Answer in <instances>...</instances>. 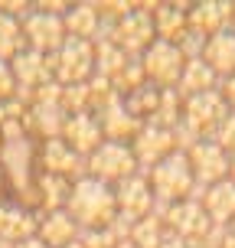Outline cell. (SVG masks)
Instances as JSON below:
<instances>
[{
  "label": "cell",
  "instance_id": "obj_30",
  "mask_svg": "<svg viewBox=\"0 0 235 248\" xmlns=\"http://www.w3.org/2000/svg\"><path fill=\"white\" fill-rule=\"evenodd\" d=\"M209 140H216V144H219L229 157H235V114L232 111H229V118L216 127V134H212Z\"/></svg>",
  "mask_w": 235,
  "mask_h": 248
},
{
  "label": "cell",
  "instance_id": "obj_22",
  "mask_svg": "<svg viewBox=\"0 0 235 248\" xmlns=\"http://www.w3.org/2000/svg\"><path fill=\"white\" fill-rule=\"evenodd\" d=\"M62 23H65V36H72V39H88V43H95L98 33H101V16H98V7H95V3L65 7Z\"/></svg>",
  "mask_w": 235,
  "mask_h": 248
},
{
  "label": "cell",
  "instance_id": "obj_28",
  "mask_svg": "<svg viewBox=\"0 0 235 248\" xmlns=\"http://www.w3.org/2000/svg\"><path fill=\"white\" fill-rule=\"evenodd\" d=\"M26 39H23V26L16 23V16H10V13L0 10V59L10 62L16 59L20 52H23Z\"/></svg>",
  "mask_w": 235,
  "mask_h": 248
},
{
  "label": "cell",
  "instance_id": "obj_2",
  "mask_svg": "<svg viewBox=\"0 0 235 248\" xmlns=\"http://www.w3.org/2000/svg\"><path fill=\"white\" fill-rule=\"evenodd\" d=\"M147 183H150V189H154V199H157V206H154L157 216H160L167 206H176V202H183V199L196 196V180H193L189 160H186V154H180V150H173L170 157H163L157 167H150Z\"/></svg>",
  "mask_w": 235,
  "mask_h": 248
},
{
  "label": "cell",
  "instance_id": "obj_38",
  "mask_svg": "<svg viewBox=\"0 0 235 248\" xmlns=\"http://www.w3.org/2000/svg\"><path fill=\"white\" fill-rule=\"evenodd\" d=\"M118 248H137V245L131 242V238H127V242H118Z\"/></svg>",
  "mask_w": 235,
  "mask_h": 248
},
{
  "label": "cell",
  "instance_id": "obj_8",
  "mask_svg": "<svg viewBox=\"0 0 235 248\" xmlns=\"http://www.w3.org/2000/svg\"><path fill=\"white\" fill-rule=\"evenodd\" d=\"M108 39H111L118 49H124L127 56H144V52L150 49V43L157 39L150 7H134L124 20H118V23L111 26V36Z\"/></svg>",
  "mask_w": 235,
  "mask_h": 248
},
{
  "label": "cell",
  "instance_id": "obj_41",
  "mask_svg": "<svg viewBox=\"0 0 235 248\" xmlns=\"http://www.w3.org/2000/svg\"><path fill=\"white\" fill-rule=\"evenodd\" d=\"M0 189H3V173H0Z\"/></svg>",
  "mask_w": 235,
  "mask_h": 248
},
{
  "label": "cell",
  "instance_id": "obj_27",
  "mask_svg": "<svg viewBox=\"0 0 235 248\" xmlns=\"http://www.w3.org/2000/svg\"><path fill=\"white\" fill-rule=\"evenodd\" d=\"M167 235H170V232H167V225H163V219L157 216V212L137 219L134 229H131V242H134L137 248H160Z\"/></svg>",
  "mask_w": 235,
  "mask_h": 248
},
{
  "label": "cell",
  "instance_id": "obj_33",
  "mask_svg": "<svg viewBox=\"0 0 235 248\" xmlns=\"http://www.w3.org/2000/svg\"><path fill=\"white\" fill-rule=\"evenodd\" d=\"M219 92H222V98H225V105H229V111L235 114V75L219 82Z\"/></svg>",
  "mask_w": 235,
  "mask_h": 248
},
{
  "label": "cell",
  "instance_id": "obj_14",
  "mask_svg": "<svg viewBox=\"0 0 235 248\" xmlns=\"http://www.w3.org/2000/svg\"><path fill=\"white\" fill-rule=\"evenodd\" d=\"M62 140L78 154V157H92L95 150L105 144V134H101V124L92 111H78L65 118V127H62Z\"/></svg>",
  "mask_w": 235,
  "mask_h": 248
},
{
  "label": "cell",
  "instance_id": "obj_26",
  "mask_svg": "<svg viewBox=\"0 0 235 248\" xmlns=\"http://www.w3.org/2000/svg\"><path fill=\"white\" fill-rule=\"evenodd\" d=\"M160 95H163L160 88L147 82V85H141L137 92H131V95L121 98V101H124V108L134 114L137 121L147 124V121H154V114H157V108H160Z\"/></svg>",
  "mask_w": 235,
  "mask_h": 248
},
{
  "label": "cell",
  "instance_id": "obj_35",
  "mask_svg": "<svg viewBox=\"0 0 235 248\" xmlns=\"http://www.w3.org/2000/svg\"><path fill=\"white\" fill-rule=\"evenodd\" d=\"M160 248H189V245H186L183 238H176V235H167V238H163V245H160Z\"/></svg>",
  "mask_w": 235,
  "mask_h": 248
},
{
  "label": "cell",
  "instance_id": "obj_3",
  "mask_svg": "<svg viewBox=\"0 0 235 248\" xmlns=\"http://www.w3.org/2000/svg\"><path fill=\"white\" fill-rule=\"evenodd\" d=\"M141 173V167L134 160V150L131 144H118V140H105L92 157L85 160V176L101 180L108 186H118L121 180Z\"/></svg>",
  "mask_w": 235,
  "mask_h": 248
},
{
  "label": "cell",
  "instance_id": "obj_24",
  "mask_svg": "<svg viewBox=\"0 0 235 248\" xmlns=\"http://www.w3.org/2000/svg\"><path fill=\"white\" fill-rule=\"evenodd\" d=\"M212 88H219L216 72H212L203 59H186V69H183V75H180L176 92H180L183 98H193V95H203V92H212Z\"/></svg>",
  "mask_w": 235,
  "mask_h": 248
},
{
  "label": "cell",
  "instance_id": "obj_6",
  "mask_svg": "<svg viewBox=\"0 0 235 248\" xmlns=\"http://www.w3.org/2000/svg\"><path fill=\"white\" fill-rule=\"evenodd\" d=\"M163 225H167V232L176 238H183L189 248H199L206 242V235L212 232V222L206 209L199 206V199H183V202H176V206H167L160 212Z\"/></svg>",
  "mask_w": 235,
  "mask_h": 248
},
{
  "label": "cell",
  "instance_id": "obj_20",
  "mask_svg": "<svg viewBox=\"0 0 235 248\" xmlns=\"http://www.w3.org/2000/svg\"><path fill=\"white\" fill-rule=\"evenodd\" d=\"M199 59L216 72L219 82H222V78H232L235 75V30H222V33L209 36Z\"/></svg>",
  "mask_w": 235,
  "mask_h": 248
},
{
  "label": "cell",
  "instance_id": "obj_19",
  "mask_svg": "<svg viewBox=\"0 0 235 248\" xmlns=\"http://www.w3.org/2000/svg\"><path fill=\"white\" fill-rule=\"evenodd\" d=\"M78 235H82V229L75 225V219L65 209L46 212L36 225V238L46 248H65V245H72V242H78Z\"/></svg>",
  "mask_w": 235,
  "mask_h": 248
},
{
  "label": "cell",
  "instance_id": "obj_29",
  "mask_svg": "<svg viewBox=\"0 0 235 248\" xmlns=\"http://www.w3.org/2000/svg\"><path fill=\"white\" fill-rule=\"evenodd\" d=\"M69 193H72V183H69V180H62V176H49V173L39 176V199H43L46 212L65 209Z\"/></svg>",
  "mask_w": 235,
  "mask_h": 248
},
{
  "label": "cell",
  "instance_id": "obj_12",
  "mask_svg": "<svg viewBox=\"0 0 235 248\" xmlns=\"http://www.w3.org/2000/svg\"><path fill=\"white\" fill-rule=\"evenodd\" d=\"M114 202H118V212L127 216V219H134V222L150 216L154 206H157V199H154V189L147 183V173H134L127 180H121L114 186Z\"/></svg>",
  "mask_w": 235,
  "mask_h": 248
},
{
  "label": "cell",
  "instance_id": "obj_11",
  "mask_svg": "<svg viewBox=\"0 0 235 248\" xmlns=\"http://www.w3.org/2000/svg\"><path fill=\"white\" fill-rule=\"evenodd\" d=\"M131 150H134V160L141 167V173H147L150 167H157L176 147H173V134L167 127H160V124H144L134 134V140H131Z\"/></svg>",
  "mask_w": 235,
  "mask_h": 248
},
{
  "label": "cell",
  "instance_id": "obj_10",
  "mask_svg": "<svg viewBox=\"0 0 235 248\" xmlns=\"http://www.w3.org/2000/svg\"><path fill=\"white\" fill-rule=\"evenodd\" d=\"M186 160H189V170H193V180H196L199 189H206L212 183H222L229 180V154H225L216 140H199L196 147L186 154Z\"/></svg>",
  "mask_w": 235,
  "mask_h": 248
},
{
  "label": "cell",
  "instance_id": "obj_37",
  "mask_svg": "<svg viewBox=\"0 0 235 248\" xmlns=\"http://www.w3.org/2000/svg\"><path fill=\"white\" fill-rule=\"evenodd\" d=\"M229 180H232V183H235V157H232V160H229Z\"/></svg>",
  "mask_w": 235,
  "mask_h": 248
},
{
  "label": "cell",
  "instance_id": "obj_1",
  "mask_svg": "<svg viewBox=\"0 0 235 248\" xmlns=\"http://www.w3.org/2000/svg\"><path fill=\"white\" fill-rule=\"evenodd\" d=\"M65 212L75 219V225L82 232H95V229H111V222L118 219V202H114V186L82 176L72 183Z\"/></svg>",
  "mask_w": 235,
  "mask_h": 248
},
{
  "label": "cell",
  "instance_id": "obj_32",
  "mask_svg": "<svg viewBox=\"0 0 235 248\" xmlns=\"http://www.w3.org/2000/svg\"><path fill=\"white\" fill-rule=\"evenodd\" d=\"M13 95H16V78H13V69H10V62L0 59V105H3V101H10Z\"/></svg>",
  "mask_w": 235,
  "mask_h": 248
},
{
  "label": "cell",
  "instance_id": "obj_40",
  "mask_svg": "<svg viewBox=\"0 0 235 248\" xmlns=\"http://www.w3.org/2000/svg\"><path fill=\"white\" fill-rule=\"evenodd\" d=\"M229 232H235V219H232V222H229Z\"/></svg>",
  "mask_w": 235,
  "mask_h": 248
},
{
  "label": "cell",
  "instance_id": "obj_16",
  "mask_svg": "<svg viewBox=\"0 0 235 248\" xmlns=\"http://www.w3.org/2000/svg\"><path fill=\"white\" fill-rule=\"evenodd\" d=\"M13 78H16V88H43L56 82V65H52V56H43V52L23 49L16 59H10Z\"/></svg>",
  "mask_w": 235,
  "mask_h": 248
},
{
  "label": "cell",
  "instance_id": "obj_7",
  "mask_svg": "<svg viewBox=\"0 0 235 248\" xmlns=\"http://www.w3.org/2000/svg\"><path fill=\"white\" fill-rule=\"evenodd\" d=\"M56 82L59 85H85L95 75V43L88 39H65L62 49L52 56Z\"/></svg>",
  "mask_w": 235,
  "mask_h": 248
},
{
  "label": "cell",
  "instance_id": "obj_4",
  "mask_svg": "<svg viewBox=\"0 0 235 248\" xmlns=\"http://www.w3.org/2000/svg\"><path fill=\"white\" fill-rule=\"evenodd\" d=\"M62 7H39V10L26 13L23 20V39L26 49L43 52V56H56L65 43V23H62Z\"/></svg>",
  "mask_w": 235,
  "mask_h": 248
},
{
  "label": "cell",
  "instance_id": "obj_34",
  "mask_svg": "<svg viewBox=\"0 0 235 248\" xmlns=\"http://www.w3.org/2000/svg\"><path fill=\"white\" fill-rule=\"evenodd\" d=\"M10 248H46V245H43L36 235H30V238H23V242H16V245H10Z\"/></svg>",
  "mask_w": 235,
  "mask_h": 248
},
{
  "label": "cell",
  "instance_id": "obj_5",
  "mask_svg": "<svg viewBox=\"0 0 235 248\" xmlns=\"http://www.w3.org/2000/svg\"><path fill=\"white\" fill-rule=\"evenodd\" d=\"M141 65H144V75H147L150 85H157L160 92L180 85V75L186 69V56L176 43H167V39H154L150 49L141 56Z\"/></svg>",
  "mask_w": 235,
  "mask_h": 248
},
{
  "label": "cell",
  "instance_id": "obj_36",
  "mask_svg": "<svg viewBox=\"0 0 235 248\" xmlns=\"http://www.w3.org/2000/svg\"><path fill=\"white\" fill-rule=\"evenodd\" d=\"M219 248H235V232H229V229H225V235H222V245Z\"/></svg>",
  "mask_w": 235,
  "mask_h": 248
},
{
  "label": "cell",
  "instance_id": "obj_25",
  "mask_svg": "<svg viewBox=\"0 0 235 248\" xmlns=\"http://www.w3.org/2000/svg\"><path fill=\"white\" fill-rule=\"evenodd\" d=\"M65 118H69V114L62 111L59 101H36V105H33V114H30L33 127H36V131L46 137V140H52V137H62Z\"/></svg>",
  "mask_w": 235,
  "mask_h": 248
},
{
  "label": "cell",
  "instance_id": "obj_21",
  "mask_svg": "<svg viewBox=\"0 0 235 248\" xmlns=\"http://www.w3.org/2000/svg\"><path fill=\"white\" fill-rule=\"evenodd\" d=\"M150 16H154L157 39H167V43H180L183 33L189 30V7L186 3H154Z\"/></svg>",
  "mask_w": 235,
  "mask_h": 248
},
{
  "label": "cell",
  "instance_id": "obj_39",
  "mask_svg": "<svg viewBox=\"0 0 235 248\" xmlns=\"http://www.w3.org/2000/svg\"><path fill=\"white\" fill-rule=\"evenodd\" d=\"M65 248H85V245H82V242H72V245H65Z\"/></svg>",
  "mask_w": 235,
  "mask_h": 248
},
{
  "label": "cell",
  "instance_id": "obj_17",
  "mask_svg": "<svg viewBox=\"0 0 235 248\" xmlns=\"http://www.w3.org/2000/svg\"><path fill=\"white\" fill-rule=\"evenodd\" d=\"M193 199H199V206L206 209V216H209L212 225L229 229V222L235 219V183L232 180L212 183V186H206V189L196 186V196Z\"/></svg>",
  "mask_w": 235,
  "mask_h": 248
},
{
  "label": "cell",
  "instance_id": "obj_31",
  "mask_svg": "<svg viewBox=\"0 0 235 248\" xmlns=\"http://www.w3.org/2000/svg\"><path fill=\"white\" fill-rule=\"evenodd\" d=\"M78 242L85 248H118V235L111 229H95V232H82Z\"/></svg>",
  "mask_w": 235,
  "mask_h": 248
},
{
  "label": "cell",
  "instance_id": "obj_18",
  "mask_svg": "<svg viewBox=\"0 0 235 248\" xmlns=\"http://www.w3.org/2000/svg\"><path fill=\"white\" fill-rule=\"evenodd\" d=\"M98 124H101V134H105V140H118V144H131L134 140V134L144 127V124L137 121L134 114L124 108V101H111L108 108H101L98 114Z\"/></svg>",
  "mask_w": 235,
  "mask_h": 248
},
{
  "label": "cell",
  "instance_id": "obj_13",
  "mask_svg": "<svg viewBox=\"0 0 235 248\" xmlns=\"http://www.w3.org/2000/svg\"><path fill=\"white\" fill-rule=\"evenodd\" d=\"M39 163H43V173L49 176H62V180H82L85 176V157H78L62 137H52V140H43V154H39Z\"/></svg>",
  "mask_w": 235,
  "mask_h": 248
},
{
  "label": "cell",
  "instance_id": "obj_9",
  "mask_svg": "<svg viewBox=\"0 0 235 248\" xmlns=\"http://www.w3.org/2000/svg\"><path fill=\"white\" fill-rule=\"evenodd\" d=\"M225 118H229V105H225L219 88L203 92V95H193V98H183V121L189 124L203 140L216 134V127H219Z\"/></svg>",
  "mask_w": 235,
  "mask_h": 248
},
{
  "label": "cell",
  "instance_id": "obj_23",
  "mask_svg": "<svg viewBox=\"0 0 235 248\" xmlns=\"http://www.w3.org/2000/svg\"><path fill=\"white\" fill-rule=\"evenodd\" d=\"M36 219H33V212H26L23 206H13V202H3L0 206V242H7V245H16V242H23V238L36 235Z\"/></svg>",
  "mask_w": 235,
  "mask_h": 248
},
{
  "label": "cell",
  "instance_id": "obj_15",
  "mask_svg": "<svg viewBox=\"0 0 235 248\" xmlns=\"http://www.w3.org/2000/svg\"><path fill=\"white\" fill-rule=\"evenodd\" d=\"M189 30L206 39L222 30H235V3H222V0L189 3Z\"/></svg>",
  "mask_w": 235,
  "mask_h": 248
}]
</instances>
